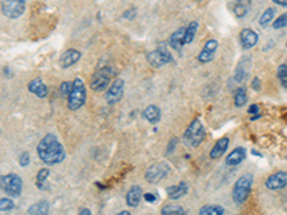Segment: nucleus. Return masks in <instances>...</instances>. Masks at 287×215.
Instances as JSON below:
<instances>
[{"label": "nucleus", "instance_id": "f257e3e1", "mask_svg": "<svg viewBox=\"0 0 287 215\" xmlns=\"http://www.w3.org/2000/svg\"><path fill=\"white\" fill-rule=\"evenodd\" d=\"M39 160L46 165H56L60 163L66 158V152L63 145L59 142L54 134H48L36 148Z\"/></svg>", "mask_w": 287, "mask_h": 215}, {"label": "nucleus", "instance_id": "f03ea898", "mask_svg": "<svg viewBox=\"0 0 287 215\" xmlns=\"http://www.w3.org/2000/svg\"><path fill=\"white\" fill-rule=\"evenodd\" d=\"M86 102V88L81 78H75L72 82V89L68 95V108L69 110H78Z\"/></svg>", "mask_w": 287, "mask_h": 215}, {"label": "nucleus", "instance_id": "7ed1b4c3", "mask_svg": "<svg viewBox=\"0 0 287 215\" xmlns=\"http://www.w3.org/2000/svg\"><path fill=\"white\" fill-rule=\"evenodd\" d=\"M205 138V128L202 125V122L200 119H194L190 126L187 128L185 134H184V143L185 146H190V148H197L200 143L204 141Z\"/></svg>", "mask_w": 287, "mask_h": 215}, {"label": "nucleus", "instance_id": "20e7f679", "mask_svg": "<svg viewBox=\"0 0 287 215\" xmlns=\"http://www.w3.org/2000/svg\"><path fill=\"white\" fill-rule=\"evenodd\" d=\"M251 185H253L251 174H244L235 181L233 187V201L235 204L241 205L243 202H246L251 191Z\"/></svg>", "mask_w": 287, "mask_h": 215}, {"label": "nucleus", "instance_id": "39448f33", "mask_svg": "<svg viewBox=\"0 0 287 215\" xmlns=\"http://www.w3.org/2000/svg\"><path fill=\"white\" fill-rule=\"evenodd\" d=\"M115 75V72L109 66H104L101 69L93 73L92 79H90V89L93 92H102L109 86V82L112 81V76Z\"/></svg>", "mask_w": 287, "mask_h": 215}, {"label": "nucleus", "instance_id": "423d86ee", "mask_svg": "<svg viewBox=\"0 0 287 215\" xmlns=\"http://www.w3.org/2000/svg\"><path fill=\"white\" fill-rule=\"evenodd\" d=\"M0 185H1V189L10 197H19L22 194V189H23L22 178L16 174L3 175L1 181H0Z\"/></svg>", "mask_w": 287, "mask_h": 215}, {"label": "nucleus", "instance_id": "0eeeda50", "mask_svg": "<svg viewBox=\"0 0 287 215\" xmlns=\"http://www.w3.org/2000/svg\"><path fill=\"white\" fill-rule=\"evenodd\" d=\"M146 60L152 68H162L164 65L174 63V57L167 49H157L146 54Z\"/></svg>", "mask_w": 287, "mask_h": 215}, {"label": "nucleus", "instance_id": "6e6552de", "mask_svg": "<svg viewBox=\"0 0 287 215\" xmlns=\"http://www.w3.org/2000/svg\"><path fill=\"white\" fill-rule=\"evenodd\" d=\"M1 13L7 19H18L25 13V1L20 0H3Z\"/></svg>", "mask_w": 287, "mask_h": 215}, {"label": "nucleus", "instance_id": "1a4fd4ad", "mask_svg": "<svg viewBox=\"0 0 287 215\" xmlns=\"http://www.w3.org/2000/svg\"><path fill=\"white\" fill-rule=\"evenodd\" d=\"M170 172V168L167 163H162V162H158V163H154L151 165L146 172H145V179L146 182L149 184H158L160 181L165 178Z\"/></svg>", "mask_w": 287, "mask_h": 215}, {"label": "nucleus", "instance_id": "9d476101", "mask_svg": "<svg viewBox=\"0 0 287 215\" xmlns=\"http://www.w3.org/2000/svg\"><path fill=\"white\" fill-rule=\"evenodd\" d=\"M124 85L125 83H124L122 79H115L111 83L109 89L107 90V96H105V99H107V102L109 105H115V104H118L122 99V96H124Z\"/></svg>", "mask_w": 287, "mask_h": 215}, {"label": "nucleus", "instance_id": "9b49d317", "mask_svg": "<svg viewBox=\"0 0 287 215\" xmlns=\"http://www.w3.org/2000/svg\"><path fill=\"white\" fill-rule=\"evenodd\" d=\"M266 188L270 191H277V189H282L287 187V172L286 171H280V172H276L273 175H270L269 178L266 179Z\"/></svg>", "mask_w": 287, "mask_h": 215}, {"label": "nucleus", "instance_id": "f8f14e48", "mask_svg": "<svg viewBox=\"0 0 287 215\" xmlns=\"http://www.w3.org/2000/svg\"><path fill=\"white\" fill-rule=\"evenodd\" d=\"M217 48H218V42H217L215 39L207 40L205 45H204V48H202V51L198 54L197 56L198 62H201V63H208V62H211V60L214 59V54L215 51H217Z\"/></svg>", "mask_w": 287, "mask_h": 215}, {"label": "nucleus", "instance_id": "ddd939ff", "mask_svg": "<svg viewBox=\"0 0 287 215\" xmlns=\"http://www.w3.org/2000/svg\"><path fill=\"white\" fill-rule=\"evenodd\" d=\"M238 37H240V43H241L243 49H246V51L254 48L258 42V35L253 29H243Z\"/></svg>", "mask_w": 287, "mask_h": 215}, {"label": "nucleus", "instance_id": "4468645a", "mask_svg": "<svg viewBox=\"0 0 287 215\" xmlns=\"http://www.w3.org/2000/svg\"><path fill=\"white\" fill-rule=\"evenodd\" d=\"M79 59H81V52L79 51H76V49H68L66 52H63V54H60L59 65L63 69H68V68H71L72 65H75Z\"/></svg>", "mask_w": 287, "mask_h": 215}, {"label": "nucleus", "instance_id": "2eb2a0df", "mask_svg": "<svg viewBox=\"0 0 287 215\" xmlns=\"http://www.w3.org/2000/svg\"><path fill=\"white\" fill-rule=\"evenodd\" d=\"M190 191V185L185 181H181L178 185H171L167 187V195L170 199H179Z\"/></svg>", "mask_w": 287, "mask_h": 215}, {"label": "nucleus", "instance_id": "dca6fc26", "mask_svg": "<svg viewBox=\"0 0 287 215\" xmlns=\"http://www.w3.org/2000/svg\"><path fill=\"white\" fill-rule=\"evenodd\" d=\"M185 32H187V27H179L178 30H175L172 35L170 36V46L174 51H177V52L182 51V46L185 45Z\"/></svg>", "mask_w": 287, "mask_h": 215}, {"label": "nucleus", "instance_id": "f3484780", "mask_svg": "<svg viewBox=\"0 0 287 215\" xmlns=\"http://www.w3.org/2000/svg\"><path fill=\"white\" fill-rule=\"evenodd\" d=\"M246 157H247V151L243 146H238V148H235L234 151H231L229 154V157L226 158V165H229V166L240 165L241 162L246 160Z\"/></svg>", "mask_w": 287, "mask_h": 215}, {"label": "nucleus", "instance_id": "a211bd4d", "mask_svg": "<svg viewBox=\"0 0 287 215\" xmlns=\"http://www.w3.org/2000/svg\"><path fill=\"white\" fill-rule=\"evenodd\" d=\"M141 198H143V189H141V187L140 185H132L129 188L128 194H126V204H128V207H131V208L138 207Z\"/></svg>", "mask_w": 287, "mask_h": 215}, {"label": "nucleus", "instance_id": "6ab92c4d", "mask_svg": "<svg viewBox=\"0 0 287 215\" xmlns=\"http://www.w3.org/2000/svg\"><path fill=\"white\" fill-rule=\"evenodd\" d=\"M233 13L235 18L243 19L247 16V13L250 12L251 0H233Z\"/></svg>", "mask_w": 287, "mask_h": 215}, {"label": "nucleus", "instance_id": "aec40b11", "mask_svg": "<svg viewBox=\"0 0 287 215\" xmlns=\"http://www.w3.org/2000/svg\"><path fill=\"white\" fill-rule=\"evenodd\" d=\"M229 143H230V139H229L227 136L220 138V139L215 142L214 146H213V149L210 151V158H211V160H218L220 157H223V155L226 154L227 148H229Z\"/></svg>", "mask_w": 287, "mask_h": 215}, {"label": "nucleus", "instance_id": "412c9836", "mask_svg": "<svg viewBox=\"0 0 287 215\" xmlns=\"http://www.w3.org/2000/svg\"><path fill=\"white\" fill-rule=\"evenodd\" d=\"M28 89H29L30 93H33V95H36V96L40 98V99H43V98L48 96V88H46V85L42 82L40 78L33 79V81L28 85Z\"/></svg>", "mask_w": 287, "mask_h": 215}, {"label": "nucleus", "instance_id": "4be33fe9", "mask_svg": "<svg viewBox=\"0 0 287 215\" xmlns=\"http://www.w3.org/2000/svg\"><path fill=\"white\" fill-rule=\"evenodd\" d=\"M143 116L144 119H146L149 124H157L161 119V110H160V108L155 107V105H149V107L145 108V110L143 112Z\"/></svg>", "mask_w": 287, "mask_h": 215}, {"label": "nucleus", "instance_id": "5701e85b", "mask_svg": "<svg viewBox=\"0 0 287 215\" xmlns=\"http://www.w3.org/2000/svg\"><path fill=\"white\" fill-rule=\"evenodd\" d=\"M28 213L32 215H46L49 213V204L46 201H39L32 207H29Z\"/></svg>", "mask_w": 287, "mask_h": 215}, {"label": "nucleus", "instance_id": "b1692460", "mask_svg": "<svg viewBox=\"0 0 287 215\" xmlns=\"http://www.w3.org/2000/svg\"><path fill=\"white\" fill-rule=\"evenodd\" d=\"M162 215H185V210L181 207V205H177V204H168L165 207H162L161 210Z\"/></svg>", "mask_w": 287, "mask_h": 215}, {"label": "nucleus", "instance_id": "393cba45", "mask_svg": "<svg viewBox=\"0 0 287 215\" xmlns=\"http://www.w3.org/2000/svg\"><path fill=\"white\" fill-rule=\"evenodd\" d=\"M247 104V92L246 88H238L234 93V105L237 108H243Z\"/></svg>", "mask_w": 287, "mask_h": 215}, {"label": "nucleus", "instance_id": "a878e982", "mask_svg": "<svg viewBox=\"0 0 287 215\" xmlns=\"http://www.w3.org/2000/svg\"><path fill=\"white\" fill-rule=\"evenodd\" d=\"M200 214L202 215H223L226 214V208L220 205H205L200 210Z\"/></svg>", "mask_w": 287, "mask_h": 215}, {"label": "nucleus", "instance_id": "bb28decb", "mask_svg": "<svg viewBox=\"0 0 287 215\" xmlns=\"http://www.w3.org/2000/svg\"><path fill=\"white\" fill-rule=\"evenodd\" d=\"M197 30L198 22H196V20L190 22V25L187 26V32H185V45H188V43H191L194 40V37L197 35Z\"/></svg>", "mask_w": 287, "mask_h": 215}, {"label": "nucleus", "instance_id": "cd10ccee", "mask_svg": "<svg viewBox=\"0 0 287 215\" xmlns=\"http://www.w3.org/2000/svg\"><path fill=\"white\" fill-rule=\"evenodd\" d=\"M51 171L49 168H42L39 172H37V177H36V187L39 189H45V182H46V178L49 177Z\"/></svg>", "mask_w": 287, "mask_h": 215}, {"label": "nucleus", "instance_id": "c85d7f7f", "mask_svg": "<svg viewBox=\"0 0 287 215\" xmlns=\"http://www.w3.org/2000/svg\"><path fill=\"white\" fill-rule=\"evenodd\" d=\"M274 13H276L274 7H269V9H266V10H264V13H263V15L260 16V19H258L260 26H267V25H270V22L274 19Z\"/></svg>", "mask_w": 287, "mask_h": 215}, {"label": "nucleus", "instance_id": "c756f323", "mask_svg": "<svg viewBox=\"0 0 287 215\" xmlns=\"http://www.w3.org/2000/svg\"><path fill=\"white\" fill-rule=\"evenodd\" d=\"M246 75H247V72L244 69V63H243V60H241V62L238 63V66L235 68V71H234V81L240 83V82L244 81Z\"/></svg>", "mask_w": 287, "mask_h": 215}, {"label": "nucleus", "instance_id": "7c9ffc66", "mask_svg": "<svg viewBox=\"0 0 287 215\" xmlns=\"http://www.w3.org/2000/svg\"><path fill=\"white\" fill-rule=\"evenodd\" d=\"M277 78L283 88H287V63H283L277 69Z\"/></svg>", "mask_w": 287, "mask_h": 215}, {"label": "nucleus", "instance_id": "2f4dec72", "mask_svg": "<svg viewBox=\"0 0 287 215\" xmlns=\"http://www.w3.org/2000/svg\"><path fill=\"white\" fill-rule=\"evenodd\" d=\"M15 208V202L10 198H1L0 199V211L1 213H7L12 211Z\"/></svg>", "mask_w": 287, "mask_h": 215}, {"label": "nucleus", "instance_id": "473e14b6", "mask_svg": "<svg viewBox=\"0 0 287 215\" xmlns=\"http://www.w3.org/2000/svg\"><path fill=\"white\" fill-rule=\"evenodd\" d=\"M273 27H274V29H283V27H287V13H285V15H282V16H279V18L276 19V20L273 22Z\"/></svg>", "mask_w": 287, "mask_h": 215}, {"label": "nucleus", "instance_id": "72a5a7b5", "mask_svg": "<svg viewBox=\"0 0 287 215\" xmlns=\"http://www.w3.org/2000/svg\"><path fill=\"white\" fill-rule=\"evenodd\" d=\"M30 163V155L28 154V152H23L20 157H19V165L22 166V168H25V166H28Z\"/></svg>", "mask_w": 287, "mask_h": 215}, {"label": "nucleus", "instance_id": "f704fd0d", "mask_svg": "<svg viewBox=\"0 0 287 215\" xmlns=\"http://www.w3.org/2000/svg\"><path fill=\"white\" fill-rule=\"evenodd\" d=\"M71 89L72 82H62V83H60V95H62V96H66V98H68V95H69Z\"/></svg>", "mask_w": 287, "mask_h": 215}, {"label": "nucleus", "instance_id": "c9c22d12", "mask_svg": "<svg viewBox=\"0 0 287 215\" xmlns=\"http://www.w3.org/2000/svg\"><path fill=\"white\" fill-rule=\"evenodd\" d=\"M144 199L146 201V202H155L158 198H157V195H154V194H149V192H146V194H144Z\"/></svg>", "mask_w": 287, "mask_h": 215}, {"label": "nucleus", "instance_id": "e433bc0d", "mask_svg": "<svg viewBox=\"0 0 287 215\" xmlns=\"http://www.w3.org/2000/svg\"><path fill=\"white\" fill-rule=\"evenodd\" d=\"M260 86H261L260 79H258V78H254V79H253V82H251V88H253L254 90H258L260 89Z\"/></svg>", "mask_w": 287, "mask_h": 215}, {"label": "nucleus", "instance_id": "4c0bfd02", "mask_svg": "<svg viewBox=\"0 0 287 215\" xmlns=\"http://www.w3.org/2000/svg\"><path fill=\"white\" fill-rule=\"evenodd\" d=\"M258 110H260V107L254 104V105H251V107L249 108V110H247V112L251 113V115H258Z\"/></svg>", "mask_w": 287, "mask_h": 215}, {"label": "nucleus", "instance_id": "58836bf2", "mask_svg": "<svg viewBox=\"0 0 287 215\" xmlns=\"http://www.w3.org/2000/svg\"><path fill=\"white\" fill-rule=\"evenodd\" d=\"M175 142H177V139H172V141L170 142V148L167 149V155L172 152V149H174V146H175Z\"/></svg>", "mask_w": 287, "mask_h": 215}, {"label": "nucleus", "instance_id": "ea45409f", "mask_svg": "<svg viewBox=\"0 0 287 215\" xmlns=\"http://www.w3.org/2000/svg\"><path fill=\"white\" fill-rule=\"evenodd\" d=\"M273 3H276L279 6H283V7H287V0H273Z\"/></svg>", "mask_w": 287, "mask_h": 215}, {"label": "nucleus", "instance_id": "a19ab883", "mask_svg": "<svg viewBox=\"0 0 287 215\" xmlns=\"http://www.w3.org/2000/svg\"><path fill=\"white\" fill-rule=\"evenodd\" d=\"M79 214L81 215H90L92 213H90V210H88V208H81V210H79Z\"/></svg>", "mask_w": 287, "mask_h": 215}, {"label": "nucleus", "instance_id": "79ce46f5", "mask_svg": "<svg viewBox=\"0 0 287 215\" xmlns=\"http://www.w3.org/2000/svg\"><path fill=\"white\" fill-rule=\"evenodd\" d=\"M258 118H260V113H258V115H253L250 119H251V121H257Z\"/></svg>", "mask_w": 287, "mask_h": 215}, {"label": "nucleus", "instance_id": "37998d69", "mask_svg": "<svg viewBox=\"0 0 287 215\" xmlns=\"http://www.w3.org/2000/svg\"><path fill=\"white\" fill-rule=\"evenodd\" d=\"M119 214H121V215H128V214H129V213H128V211H121Z\"/></svg>", "mask_w": 287, "mask_h": 215}, {"label": "nucleus", "instance_id": "c03bdc74", "mask_svg": "<svg viewBox=\"0 0 287 215\" xmlns=\"http://www.w3.org/2000/svg\"><path fill=\"white\" fill-rule=\"evenodd\" d=\"M20 1H25V0H20Z\"/></svg>", "mask_w": 287, "mask_h": 215}]
</instances>
